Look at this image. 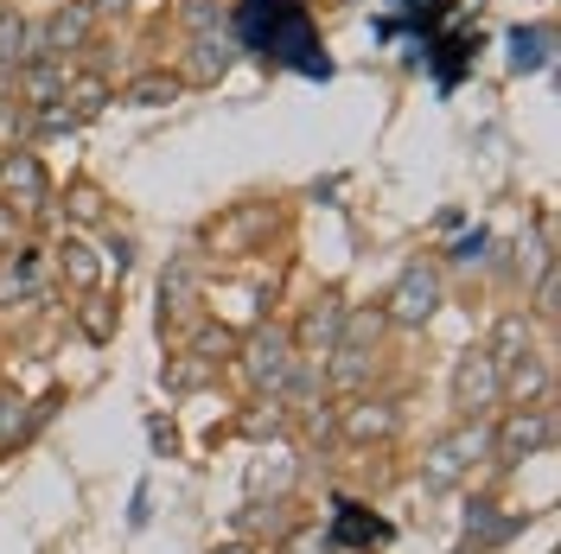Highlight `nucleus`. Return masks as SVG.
<instances>
[{
    "instance_id": "f257e3e1",
    "label": "nucleus",
    "mask_w": 561,
    "mask_h": 554,
    "mask_svg": "<svg viewBox=\"0 0 561 554\" xmlns=\"http://www.w3.org/2000/svg\"><path fill=\"white\" fill-rule=\"evenodd\" d=\"M479 459H491V427L466 420L459 434H447L440 447L427 452V465H421V472H427V485H459V478H466Z\"/></svg>"
},
{
    "instance_id": "f03ea898",
    "label": "nucleus",
    "mask_w": 561,
    "mask_h": 554,
    "mask_svg": "<svg viewBox=\"0 0 561 554\" xmlns=\"http://www.w3.org/2000/svg\"><path fill=\"white\" fill-rule=\"evenodd\" d=\"M497 402H504V370L491 363L485 350L459 357V370H454V408H459V415H466V420H485Z\"/></svg>"
},
{
    "instance_id": "7ed1b4c3",
    "label": "nucleus",
    "mask_w": 561,
    "mask_h": 554,
    "mask_svg": "<svg viewBox=\"0 0 561 554\" xmlns=\"http://www.w3.org/2000/svg\"><path fill=\"white\" fill-rule=\"evenodd\" d=\"M440 312V275L434 268H402L396 275V287H389V300H383V319H396V325H427Z\"/></svg>"
},
{
    "instance_id": "20e7f679",
    "label": "nucleus",
    "mask_w": 561,
    "mask_h": 554,
    "mask_svg": "<svg viewBox=\"0 0 561 554\" xmlns=\"http://www.w3.org/2000/svg\"><path fill=\"white\" fill-rule=\"evenodd\" d=\"M287 370H294V338H287L280 325H262V332H249V345H243V377L255 382V389L280 395Z\"/></svg>"
},
{
    "instance_id": "39448f33",
    "label": "nucleus",
    "mask_w": 561,
    "mask_h": 554,
    "mask_svg": "<svg viewBox=\"0 0 561 554\" xmlns=\"http://www.w3.org/2000/svg\"><path fill=\"white\" fill-rule=\"evenodd\" d=\"M556 440V415L549 408H517V415L504 420L497 434H491V459H504V465H517V459H536V452H549Z\"/></svg>"
},
{
    "instance_id": "423d86ee",
    "label": "nucleus",
    "mask_w": 561,
    "mask_h": 554,
    "mask_svg": "<svg viewBox=\"0 0 561 554\" xmlns=\"http://www.w3.org/2000/svg\"><path fill=\"white\" fill-rule=\"evenodd\" d=\"M83 38H90V13L70 0V7H58V13L33 33V58H65V51H77Z\"/></svg>"
},
{
    "instance_id": "0eeeda50",
    "label": "nucleus",
    "mask_w": 561,
    "mask_h": 554,
    "mask_svg": "<svg viewBox=\"0 0 561 554\" xmlns=\"http://www.w3.org/2000/svg\"><path fill=\"white\" fill-rule=\"evenodd\" d=\"M0 185H7V210H45L51 198V185H45V166H38L33 153H13V160H0Z\"/></svg>"
},
{
    "instance_id": "6e6552de",
    "label": "nucleus",
    "mask_w": 561,
    "mask_h": 554,
    "mask_svg": "<svg viewBox=\"0 0 561 554\" xmlns=\"http://www.w3.org/2000/svg\"><path fill=\"white\" fill-rule=\"evenodd\" d=\"M339 325H345V307L325 293V300H313V307H307L300 332H294V345H300V350H332V345H339Z\"/></svg>"
},
{
    "instance_id": "1a4fd4ad",
    "label": "nucleus",
    "mask_w": 561,
    "mask_h": 554,
    "mask_svg": "<svg viewBox=\"0 0 561 554\" xmlns=\"http://www.w3.org/2000/svg\"><path fill=\"white\" fill-rule=\"evenodd\" d=\"M230 58H237V45L224 33H205V38H192V51H185V77L192 83H217L230 70Z\"/></svg>"
},
{
    "instance_id": "9d476101",
    "label": "nucleus",
    "mask_w": 561,
    "mask_h": 554,
    "mask_svg": "<svg viewBox=\"0 0 561 554\" xmlns=\"http://www.w3.org/2000/svg\"><path fill=\"white\" fill-rule=\"evenodd\" d=\"M485 357L497 363V370L524 363V357H529V319H524V312H504V319L491 325V350H485Z\"/></svg>"
},
{
    "instance_id": "9b49d317",
    "label": "nucleus",
    "mask_w": 561,
    "mask_h": 554,
    "mask_svg": "<svg viewBox=\"0 0 561 554\" xmlns=\"http://www.w3.org/2000/svg\"><path fill=\"white\" fill-rule=\"evenodd\" d=\"M65 58H26L20 65V90L33 96V103H65Z\"/></svg>"
},
{
    "instance_id": "f8f14e48",
    "label": "nucleus",
    "mask_w": 561,
    "mask_h": 554,
    "mask_svg": "<svg viewBox=\"0 0 561 554\" xmlns=\"http://www.w3.org/2000/svg\"><path fill=\"white\" fill-rule=\"evenodd\" d=\"M517 529H524V517H497V504H472V517H466L472 554H479V549H497V542H511Z\"/></svg>"
},
{
    "instance_id": "ddd939ff",
    "label": "nucleus",
    "mask_w": 561,
    "mask_h": 554,
    "mask_svg": "<svg viewBox=\"0 0 561 554\" xmlns=\"http://www.w3.org/2000/svg\"><path fill=\"white\" fill-rule=\"evenodd\" d=\"M192 293H198V262H173V268L160 275V319L185 312L192 307Z\"/></svg>"
},
{
    "instance_id": "4468645a",
    "label": "nucleus",
    "mask_w": 561,
    "mask_h": 554,
    "mask_svg": "<svg viewBox=\"0 0 561 554\" xmlns=\"http://www.w3.org/2000/svg\"><path fill=\"white\" fill-rule=\"evenodd\" d=\"M26 58H33V26L13 7H0V70H20Z\"/></svg>"
},
{
    "instance_id": "2eb2a0df",
    "label": "nucleus",
    "mask_w": 561,
    "mask_h": 554,
    "mask_svg": "<svg viewBox=\"0 0 561 554\" xmlns=\"http://www.w3.org/2000/svg\"><path fill=\"white\" fill-rule=\"evenodd\" d=\"M396 408H389V402H357V408H351L345 415V434L351 440H383V434H396Z\"/></svg>"
},
{
    "instance_id": "dca6fc26",
    "label": "nucleus",
    "mask_w": 561,
    "mask_h": 554,
    "mask_svg": "<svg viewBox=\"0 0 561 554\" xmlns=\"http://www.w3.org/2000/svg\"><path fill=\"white\" fill-rule=\"evenodd\" d=\"M26 293H38V262L33 255H20V262L0 268V307H13V300H26Z\"/></svg>"
},
{
    "instance_id": "f3484780",
    "label": "nucleus",
    "mask_w": 561,
    "mask_h": 554,
    "mask_svg": "<svg viewBox=\"0 0 561 554\" xmlns=\"http://www.w3.org/2000/svg\"><path fill=\"white\" fill-rule=\"evenodd\" d=\"M542 389H549V370H542L536 357H524V363H511V370H504V395H517V402H536Z\"/></svg>"
},
{
    "instance_id": "a211bd4d",
    "label": "nucleus",
    "mask_w": 561,
    "mask_h": 554,
    "mask_svg": "<svg viewBox=\"0 0 561 554\" xmlns=\"http://www.w3.org/2000/svg\"><path fill=\"white\" fill-rule=\"evenodd\" d=\"M173 96H179V77H160V70L128 83V103H135V108H167Z\"/></svg>"
},
{
    "instance_id": "6ab92c4d",
    "label": "nucleus",
    "mask_w": 561,
    "mask_h": 554,
    "mask_svg": "<svg viewBox=\"0 0 561 554\" xmlns=\"http://www.w3.org/2000/svg\"><path fill=\"white\" fill-rule=\"evenodd\" d=\"M332 357H339V363H332V382H339V389H357V382H364V370H370V350L332 345Z\"/></svg>"
},
{
    "instance_id": "aec40b11",
    "label": "nucleus",
    "mask_w": 561,
    "mask_h": 554,
    "mask_svg": "<svg viewBox=\"0 0 561 554\" xmlns=\"http://www.w3.org/2000/svg\"><path fill=\"white\" fill-rule=\"evenodd\" d=\"M185 26L205 38V33H224V0H185Z\"/></svg>"
},
{
    "instance_id": "412c9836",
    "label": "nucleus",
    "mask_w": 561,
    "mask_h": 554,
    "mask_svg": "<svg viewBox=\"0 0 561 554\" xmlns=\"http://www.w3.org/2000/svg\"><path fill=\"white\" fill-rule=\"evenodd\" d=\"M542 45H549V33H542V26H536V33H517V38H511V51H517L511 65H517V70H536L542 58H549Z\"/></svg>"
},
{
    "instance_id": "4be33fe9",
    "label": "nucleus",
    "mask_w": 561,
    "mask_h": 554,
    "mask_svg": "<svg viewBox=\"0 0 561 554\" xmlns=\"http://www.w3.org/2000/svg\"><path fill=\"white\" fill-rule=\"evenodd\" d=\"M65 96H70V115H96L108 90L96 83V77H83V83H65Z\"/></svg>"
},
{
    "instance_id": "5701e85b",
    "label": "nucleus",
    "mask_w": 561,
    "mask_h": 554,
    "mask_svg": "<svg viewBox=\"0 0 561 554\" xmlns=\"http://www.w3.org/2000/svg\"><path fill=\"white\" fill-rule=\"evenodd\" d=\"M26 434V402L20 395H0V447H13Z\"/></svg>"
},
{
    "instance_id": "b1692460",
    "label": "nucleus",
    "mask_w": 561,
    "mask_h": 554,
    "mask_svg": "<svg viewBox=\"0 0 561 554\" xmlns=\"http://www.w3.org/2000/svg\"><path fill=\"white\" fill-rule=\"evenodd\" d=\"M65 268L77 287H96V249H83V243H65Z\"/></svg>"
},
{
    "instance_id": "393cba45",
    "label": "nucleus",
    "mask_w": 561,
    "mask_h": 554,
    "mask_svg": "<svg viewBox=\"0 0 561 554\" xmlns=\"http://www.w3.org/2000/svg\"><path fill=\"white\" fill-rule=\"evenodd\" d=\"M70 217H77V223H103V192H96V185H77V192H70Z\"/></svg>"
},
{
    "instance_id": "a878e982",
    "label": "nucleus",
    "mask_w": 561,
    "mask_h": 554,
    "mask_svg": "<svg viewBox=\"0 0 561 554\" xmlns=\"http://www.w3.org/2000/svg\"><path fill=\"white\" fill-rule=\"evenodd\" d=\"M280 554H332V535H319V529H294Z\"/></svg>"
},
{
    "instance_id": "bb28decb",
    "label": "nucleus",
    "mask_w": 561,
    "mask_h": 554,
    "mask_svg": "<svg viewBox=\"0 0 561 554\" xmlns=\"http://www.w3.org/2000/svg\"><path fill=\"white\" fill-rule=\"evenodd\" d=\"M287 478H294V459H287V452H275V465H255V490L262 485H287Z\"/></svg>"
},
{
    "instance_id": "cd10ccee",
    "label": "nucleus",
    "mask_w": 561,
    "mask_h": 554,
    "mask_svg": "<svg viewBox=\"0 0 561 554\" xmlns=\"http://www.w3.org/2000/svg\"><path fill=\"white\" fill-rule=\"evenodd\" d=\"M556 268H542V280H536V319H556Z\"/></svg>"
},
{
    "instance_id": "c85d7f7f",
    "label": "nucleus",
    "mask_w": 561,
    "mask_h": 554,
    "mask_svg": "<svg viewBox=\"0 0 561 554\" xmlns=\"http://www.w3.org/2000/svg\"><path fill=\"white\" fill-rule=\"evenodd\" d=\"M249 434L262 440V434H280V402H268V415H249Z\"/></svg>"
},
{
    "instance_id": "c756f323",
    "label": "nucleus",
    "mask_w": 561,
    "mask_h": 554,
    "mask_svg": "<svg viewBox=\"0 0 561 554\" xmlns=\"http://www.w3.org/2000/svg\"><path fill=\"white\" fill-rule=\"evenodd\" d=\"M83 332H90V338H108V312L90 307V312H83Z\"/></svg>"
},
{
    "instance_id": "7c9ffc66",
    "label": "nucleus",
    "mask_w": 561,
    "mask_h": 554,
    "mask_svg": "<svg viewBox=\"0 0 561 554\" xmlns=\"http://www.w3.org/2000/svg\"><path fill=\"white\" fill-rule=\"evenodd\" d=\"M108 262H115V275H122V268L135 262V255H128V236H115V243H108Z\"/></svg>"
},
{
    "instance_id": "2f4dec72",
    "label": "nucleus",
    "mask_w": 561,
    "mask_h": 554,
    "mask_svg": "<svg viewBox=\"0 0 561 554\" xmlns=\"http://www.w3.org/2000/svg\"><path fill=\"white\" fill-rule=\"evenodd\" d=\"M83 13H108V7H128V0H77Z\"/></svg>"
},
{
    "instance_id": "473e14b6",
    "label": "nucleus",
    "mask_w": 561,
    "mask_h": 554,
    "mask_svg": "<svg viewBox=\"0 0 561 554\" xmlns=\"http://www.w3.org/2000/svg\"><path fill=\"white\" fill-rule=\"evenodd\" d=\"M7 243H13V210L0 205V249H7Z\"/></svg>"
},
{
    "instance_id": "72a5a7b5",
    "label": "nucleus",
    "mask_w": 561,
    "mask_h": 554,
    "mask_svg": "<svg viewBox=\"0 0 561 554\" xmlns=\"http://www.w3.org/2000/svg\"><path fill=\"white\" fill-rule=\"evenodd\" d=\"M210 554H255L249 542H224V549H210Z\"/></svg>"
},
{
    "instance_id": "f704fd0d",
    "label": "nucleus",
    "mask_w": 561,
    "mask_h": 554,
    "mask_svg": "<svg viewBox=\"0 0 561 554\" xmlns=\"http://www.w3.org/2000/svg\"><path fill=\"white\" fill-rule=\"evenodd\" d=\"M466 7H479V0H466Z\"/></svg>"
}]
</instances>
